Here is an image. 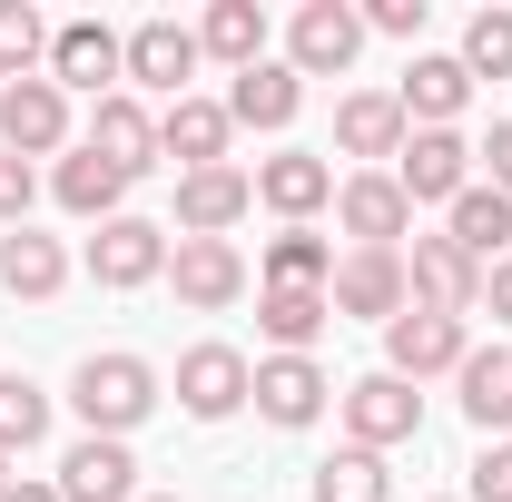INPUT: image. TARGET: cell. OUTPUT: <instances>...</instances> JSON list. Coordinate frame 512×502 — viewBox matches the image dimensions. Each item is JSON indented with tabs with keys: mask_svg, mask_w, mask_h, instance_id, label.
Returning <instances> with one entry per match:
<instances>
[{
	"mask_svg": "<svg viewBox=\"0 0 512 502\" xmlns=\"http://www.w3.org/2000/svg\"><path fill=\"white\" fill-rule=\"evenodd\" d=\"M158 404H168V384H158V365H148V355H128V345L79 355V375H69V414H79V434L128 443L148 414H158Z\"/></svg>",
	"mask_w": 512,
	"mask_h": 502,
	"instance_id": "cell-1",
	"label": "cell"
},
{
	"mask_svg": "<svg viewBox=\"0 0 512 502\" xmlns=\"http://www.w3.org/2000/svg\"><path fill=\"white\" fill-rule=\"evenodd\" d=\"M335 424H345V443L355 453H394V443H414L424 434V384H404V375H355V384H335Z\"/></svg>",
	"mask_w": 512,
	"mask_h": 502,
	"instance_id": "cell-2",
	"label": "cell"
},
{
	"mask_svg": "<svg viewBox=\"0 0 512 502\" xmlns=\"http://www.w3.org/2000/svg\"><path fill=\"white\" fill-rule=\"evenodd\" d=\"M0 148H10V158H69V148H79V109H69V89L50 69L0 89Z\"/></svg>",
	"mask_w": 512,
	"mask_h": 502,
	"instance_id": "cell-3",
	"label": "cell"
},
{
	"mask_svg": "<svg viewBox=\"0 0 512 502\" xmlns=\"http://www.w3.org/2000/svg\"><path fill=\"white\" fill-rule=\"evenodd\" d=\"M79 266H89V286L138 296V286H158V276H168V227L128 207V217H109V227H89V256H79Z\"/></svg>",
	"mask_w": 512,
	"mask_h": 502,
	"instance_id": "cell-4",
	"label": "cell"
},
{
	"mask_svg": "<svg viewBox=\"0 0 512 502\" xmlns=\"http://www.w3.org/2000/svg\"><path fill=\"white\" fill-rule=\"evenodd\" d=\"M325 306L335 315H365V325H394L414 306V276H404V247H345L335 276H325Z\"/></svg>",
	"mask_w": 512,
	"mask_h": 502,
	"instance_id": "cell-5",
	"label": "cell"
},
{
	"mask_svg": "<svg viewBox=\"0 0 512 502\" xmlns=\"http://www.w3.org/2000/svg\"><path fill=\"white\" fill-rule=\"evenodd\" d=\"M463 355H473V325H463V315L404 306V315H394V325H384V375H404V384L463 375Z\"/></svg>",
	"mask_w": 512,
	"mask_h": 502,
	"instance_id": "cell-6",
	"label": "cell"
},
{
	"mask_svg": "<svg viewBox=\"0 0 512 502\" xmlns=\"http://www.w3.org/2000/svg\"><path fill=\"white\" fill-rule=\"evenodd\" d=\"M355 60H365V10L355 0H306L286 20V69L296 79H345Z\"/></svg>",
	"mask_w": 512,
	"mask_h": 502,
	"instance_id": "cell-7",
	"label": "cell"
},
{
	"mask_svg": "<svg viewBox=\"0 0 512 502\" xmlns=\"http://www.w3.org/2000/svg\"><path fill=\"white\" fill-rule=\"evenodd\" d=\"M247 394H256V365L227 345V335H207V345L178 355V414H188V424H227V414H247Z\"/></svg>",
	"mask_w": 512,
	"mask_h": 502,
	"instance_id": "cell-8",
	"label": "cell"
},
{
	"mask_svg": "<svg viewBox=\"0 0 512 502\" xmlns=\"http://www.w3.org/2000/svg\"><path fill=\"white\" fill-rule=\"evenodd\" d=\"M168 286H178L188 315H227L256 276H247V247H237V237H178V247H168Z\"/></svg>",
	"mask_w": 512,
	"mask_h": 502,
	"instance_id": "cell-9",
	"label": "cell"
},
{
	"mask_svg": "<svg viewBox=\"0 0 512 502\" xmlns=\"http://www.w3.org/2000/svg\"><path fill=\"white\" fill-rule=\"evenodd\" d=\"M335 227L355 247H404L414 237V197L394 188V168H345L335 178Z\"/></svg>",
	"mask_w": 512,
	"mask_h": 502,
	"instance_id": "cell-10",
	"label": "cell"
},
{
	"mask_svg": "<svg viewBox=\"0 0 512 502\" xmlns=\"http://www.w3.org/2000/svg\"><path fill=\"white\" fill-rule=\"evenodd\" d=\"M227 148H237V119H227V99H168L158 109V168H178V178H197V168H227Z\"/></svg>",
	"mask_w": 512,
	"mask_h": 502,
	"instance_id": "cell-11",
	"label": "cell"
},
{
	"mask_svg": "<svg viewBox=\"0 0 512 502\" xmlns=\"http://www.w3.org/2000/svg\"><path fill=\"white\" fill-rule=\"evenodd\" d=\"M50 79L60 89H89V99L128 89V30H109V20H60L50 30Z\"/></svg>",
	"mask_w": 512,
	"mask_h": 502,
	"instance_id": "cell-12",
	"label": "cell"
},
{
	"mask_svg": "<svg viewBox=\"0 0 512 502\" xmlns=\"http://www.w3.org/2000/svg\"><path fill=\"white\" fill-rule=\"evenodd\" d=\"M394 188L414 197V207H453V197L473 188V138L463 128H414L404 158H394Z\"/></svg>",
	"mask_w": 512,
	"mask_h": 502,
	"instance_id": "cell-13",
	"label": "cell"
},
{
	"mask_svg": "<svg viewBox=\"0 0 512 502\" xmlns=\"http://www.w3.org/2000/svg\"><path fill=\"white\" fill-rule=\"evenodd\" d=\"M256 207L266 217H286V227H316L325 207H335V168H325L316 148H276V158H256Z\"/></svg>",
	"mask_w": 512,
	"mask_h": 502,
	"instance_id": "cell-14",
	"label": "cell"
},
{
	"mask_svg": "<svg viewBox=\"0 0 512 502\" xmlns=\"http://www.w3.org/2000/svg\"><path fill=\"white\" fill-rule=\"evenodd\" d=\"M247 404L276 424V434H306V424H325V404H335V375H325L316 355H266Z\"/></svg>",
	"mask_w": 512,
	"mask_h": 502,
	"instance_id": "cell-15",
	"label": "cell"
},
{
	"mask_svg": "<svg viewBox=\"0 0 512 502\" xmlns=\"http://www.w3.org/2000/svg\"><path fill=\"white\" fill-rule=\"evenodd\" d=\"M79 148H99L119 178H148V168H158V109H148L138 89H109V99H89Z\"/></svg>",
	"mask_w": 512,
	"mask_h": 502,
	"instance_id": "cell-16",
	"label": "cell"
},
{
	"mask_svg": "<svg viewBox=\"0 0 512 502\" xmlns=\"http://www.w3.org/2000/svg\"><path fill=\"white\" fill-rule=\"evenodd\" d=\"M394 109H404V128H453L473 109V69L453 60V50H414L404 79H394Z\"/></svg>",
	"mask_w": 512,
	"mask_h": 502,
	"instance_id": "cell-17",
	"label": "cell"
},
{
	"mask_svg": "<svg viewBox=\"0 0 512 502\" xmlns=\"http://www.w3.org/2000/svg\"><path fill=\"white\" fill-rule=\"evenodd\" d=\"M207 69L188 20H138L128 30V89H158V99H188V79Z\"/></svg>",
	"mask_w": 512,
	"mask_h": 502,
	"instance_id": "cell-18",
	"label": "cell"
},
{
	"mask_svg": "<svg viewBox=\"0 0 512 502\" xmlns=\"http://www.w3.org/2000/svg\"><path fill=\"white\" fill-rule=\"evenodd\" d=\"M404 276H414V306H434V315L483 306V266L453 247V237H404Z\"/></svg>",
	"mask_w": 512,
	"mask_h": 502,
	"instance_id": "cell-19",
	"label": "cell"
},
{
	"mask_svg": "<svg viewBox=\"0 0 512 502\" xmlns=\"http://www.w3.org/2000/svg\"><path fill=\"white\" fill-rule=\"evenodd\" d=\"M50 483H60V502H138V453L109 434H79Z\"/></svg>",
	"mask_w": 512,
	"mask_h": 502,
	"instance_id": "cell-20",
	"label": "cell"
},
{
	"mask_svg": "<svg viewBox=\"0 0 512 502\" xmlns=\"http://www.w3.org/2000/svg\"><path fill=\"white\" fill-rule=\"evenodd\" d=\"M404 138H414V128H404V109H394V89H345V99H335V148H345V158L394 168Z\"/></svg>",
	"mask_w": 512,
	"mask_h": 502,
	"instance_id": "cell-21",
	"label": "cell"
},
{
	"mask_svg": "<svg viewBox=\"0 0 512 502\" xmlns=\"http://www.w3.org/2000/svg\"><path fill=\"white\" fill-rule=\"evenodd\" d=\"M128 188H138V178H119L99 148H69L60 168H50V197H60V217H79V227H109V217H128Z\"/></svg>",
	"mask_w": 512,
	"mask_h": 502,
	"instance_id": "cell-22",
	"label": "cell"
},
{
	"mask_svg": "<svg viewBox=\"0 0 512 502\" xmlns=\"http://www.w3.org/2000/svg\"><path fill=\"white\" fill-rule=\"evenodd\" d=\"M453 404L483 443H512V345H473L463 375H453Z\"/></svg>",
	"mask_w": 512,
	"mask_h": 502,
	"instance_id": "cell-23",
	"label": "cell"
},
{
	"mask_svg": "<svg viewBox=\"0 0 512 502\" xmlns=\"http://www.w3.org/2000/svg\"><path fill=\"white\" fill-rule=\"evenodd\" d=\"M296 109H306V79H296L286 60H256V69H237V79H227V119H237V128L286 138V128H296Z\"/></svg>",
	"mask_w": 512,
	"mask_h": 502,
	"instance_id": "cell-24",
	"label": "cell"
},
{
	"mask_svg": "<svg viewBox=\"0 0 512 502\" xmlns=\"http://www.w3.org/2000/svg\"><path fill=\"white\" fill-rule=\"evenodd\" d=\"M247 207H256V178L237 158L227 168H197V178H178V237H227Z\"/></svg>",
	"mask_w": 512,
	"mask_h": 502,
	"instance_id": "cell-25",
	"label": "cell"
},
{
	"mask_svg": "<svg viewBox=\"0 0 512 502\" xmlns=\"http://www.w3.org/2000/svg\"><path fill=\"white\" fill-rule=\"evenodd\" d=\"M69 276H79V266H69L60 237H40V227H10V237H0V296H20V306H50Z\"/></svg>",
	"mask_w": 512,
	"mask_h": 502,
	"instance_id": "cell-26",
	"label": "cell"
},
{
	"mask_svg": "<svg viewBox=\"0 0 512 502\" xmlns=\"http://www.w3.org/2000/svg\"><path fill=\"white\" fill-rule=\"evenodd\" d=\"M325 325H335L325 286H256V335H266L276 355H316Z\"/></svg>",
	"mask_w": 512,
	"mask_h": 502,
	"instance_id": "cell-27",
	"label": "cell"
},
{
	"mask_svg": "<svg viewBox=\"0 0 512 502\" xmlns=\"http://www.w3.org/2000/svg\"><path fill=\"white\" fill-rule=\"evenodd\" d=\"M444 237H453L463 256H473V266H503V256H512V197L473 178V188H463V197L444 207Z\"/></svg>",
	"mask_w": 512,
	"mask_h": 502,
	"instance_id": "cell-28",
	"label": "cell"
},
{
	"mask_svg": "<svg viewBox=\"0 0 512 502\" xmlns=\"http://www.w3.org/2000/svg\"><path fill=\"white\" fill-rule=\"evenodd\" d=\"M197 50L227 69V79H237V69H256V60H266V10H256V0H207Z\"/></svg>",
	"mask_w": 512,
	"mask_h": 502,
	"instance_id": "cell-29",
	"label": "cell"
},
{
	"mask_svg": "<svg viewBox=\"0 0 512 502\" xmlns=\"http://www.w3.org/2000/svg\"><path fill=\"white\" fill-rule=\"evenodd\" d=\"M325 276H335V237L316 227H276L256 256V286H325Z\"/></svg>",
	"mask_w": 512,
	"mask_h": 502,
	"instance_id": "cell-30",
	"label": "cell"
},
{
	"mask_svg": "<svg viewBox=\"0 0 512 502\" xmlns=\"http://www.w3.org/2000/svg\"><path fill=\"white\" fill-rule=\"evenodd\" d=\"M306 493H316V502H394V473H384V453H355V443H335L316 473H306Z\"/></svg>",
	"mask_w": 512,
	"mask_h": 502,
	"instance_id": "cell-31",
	"label": "cell"
},
{
	"mask_svg": "<svg viewBox=\"0 0 512 502\" xmlns=\"http://www.w3.org/2000/svg\"><path fill=\"white\" fill-rule=\"evenodd\" d=\"M50 424H60V414H50V394H40V384H30V375H0V463L40 453Z\"/></svg>",
	"mask_w": 512,
	"mask_h": 502,
	"instance_id": "cell-32",
	"label": "cell"
},
{
	"mask_svg": "<svg viewBox=\"0 0 512 502\" xmlns=\"http://www.w3.org/2000/svg\"><path fill=\"white\" fill-rule=\"evenodd\" d=\"M40 69H50V20L30 0H0V89L10 79H40Z\"/></svg>",
	"mask_w": 512,
	"mask_h": 502,
	"instance_id": "cell-33",
	"label": "cell"
},
{
	"mask_svg": "<svg viewBox=\"0 0 512 502\" xmlns=\"http://www.w3.org/2000/svg\"><path fill=\"white\" fill-rule=\"evenodd\" d=\"M453 60L473 69V89H483V79H512V10H473V20H463V50H453Z\"/></svg>",
	"mask_w": 512,
	"mask_h": 502,
	"instance_id": "cell-34",
	"label": "cell"
},
{
	"mask_svg": "<svg viewBox=\"0 0 512 502\" xmlns=\"http://www.w3.org/2000/svg\"><path fill=\"white\" fill-rule=\"evenodd\" d=\"M463 502H512V443H483L463 463Z\"/></svg>",
	"mask_w": 512,
	"mask_h": 502,
	"instance_id": "cell-35",
	"label": "cell"
},
{
	"mask_svg": "<svg viewBox=\"0 0 512 502\" xmlns=\"http://www.w3.org/2000/svg\"><path fill=\"white\" fill-rule=\"evenodd\" d=\"M424 20H434V0H365V40H404V50H414V40H424Z\"/></svg>",
	"mask_w": 512,
	"mask_h": 502,
	"instance_id": "cell-36",
	"label": "cell"
},
{
	"mask_svg": "<svg viewBox=\"0 0 512 502\" xmlns=\"http://www.w3.org/2000/svg\"><path fill=\"white\" fill-rule=\"evenodd\" d=\"M30 197H40V168L0 148V237H10V227H30Z\"/></svg>",
	"mask_w": 512,
	"mask_h": 502,
	"instance_id": "cell-37",
	"label": "cell"
},
{
	"mask_svg": "<svg viewBox=\"0 0 512 502\" xmlns=\"http://www.w3.org/2000/svg\"><path fill=\"white\" fill-rule=\"evenodd\" d=\"M473 158H483V188H503V197H512V119L483 128V148H473Z\"/></svg>",
	"mask_w": 512,
	"mask_h": 502,
	"instance_id": "cell-38",
	"label": "cell"
},
{
	"mask_svg": "<svg viewBox=\"0 0 512 502\" xmlns=\"http://www.w3.org/2000/svg\"><path fill=\"white\" fill-rule=\"evenodd\" d=\"M483 306H493V325H512V256H503V266H483Z\"/></svg>",
	"mask_w": 512,
	"mask_h": 502,
	"instance_id": "cell-39",
	"label": "cell"
},
{
	"mask_svg": "<svg viewBox=\"0 0 512 502\" xmlns=\"http://www.w3.org/2000/svg\"><path fill=\"white\" fill-rule=\"evenodd\" d=\"M0 502H60V483H30V473H10V493Z\"/></svg>",
	"mask_w": 512,
	"mask_h": 502,
	"instance_id": "cell-40",
	"label": "cell"
},
{
	"mask_svg": "<svg viewBox=\"0 0 512 502\" xmlns=\"http://www.w3.org/2000/svg\"><path fill=\"white\" fill-rule=\"evenodd\" d=\"M138 502H178V493H138Z\"/></svg>",
	"mask_w": 512,
	"mask_h": 502,
	"instance_id": "cell-41",
	"label": "cell"
},
{
	"mask_svg": "<svg viewBox=\"0 0 512 502\" xmlns=\"http://www.w3.org/2000/svg\"><path fill=\"white\" fill-rule=\"evenodd\" d=\"M0 493H10V463H0Z\"/></svg>",
	"mask_w": 512,
	"mask_h": 502,
	"instance_id": "cell-42",
	"label": "cell"
},
{
	"mask_svg": "<svg viewBox=\"0 0 512 502\" xmlns=\"http://www.w3.org/2000/svg\"><path fill=\"white\" fill-rule=\"evenodd\" d=\"M434 502H463V493H434Z\"/></svg>",
	"mask_w": 512,
	"mask_h": 502,
	"instance_id": "cell-43",
	"label": "cell"
}]
</instances>
